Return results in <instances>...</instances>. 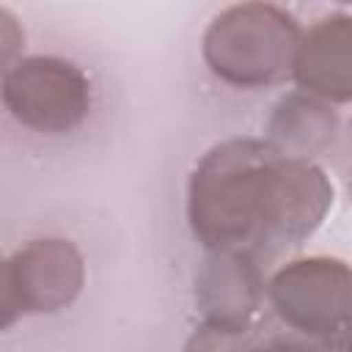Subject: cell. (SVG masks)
Here are the masks:
<instances>
[{"mask_svg": "<svg viewBox=\"0 0 352 352\" xmlns=\"http://www.w3.org/2000/svg\"><path fill=\"white\" fill-rule=\"evenodd\" d=\"M333 206L327 173L280 154L267 138L212 146L187 182V220L209 253H242L261 267L302 245Z\"/></svg>", "mask_w": 352, "mask_h": 352, "instance_id": "6da1fadb", "label": "cell"}, {"mask_svg": "<svg viewBox=\"0 0 352 352\" xmlns=\"http://www.w3.org/2000/svg\"><path fill=\"white\" fill-rule=\"evenodd\" d=\"M300 25L270 0L223 8L204 30L201 52L214 77L234 88H264L292 72Z\"/></svg>", "mask_w": 352, "mask_h": 352, "instance_id": "7a4b0ae2", "label": "cell"}, {"mask_svg": "<svg viewBox=\"0 0 352 352\" xmlns=\"http://www.w3.org/2000/svg\"><path fill=\"white\" fill-rule=\"evenodd\" d=\"M264 294L292 333L324 346L346 344L352 275L341 258H294L270 278Z\"/></svg>", "mask_w": 352, "mask_h": 352, "instance_id": "3957f363", "label": "cell"}, {"mask_svg": "<svg viewBox=\"0 0 352 352\" xmlns=\"http://www.w3.org/2000/svg\"><path fill=\"white\" fill-rule=\"evenodd\" d=\"M6 110L28 129L60 135L82 124L91 107L88 77L66 58L30 55L19 58L0 85Z\"/></svg>", "mask_w": 352, "mask_h": 352, "instance_id": "277c9868", "label": "cell"}, {"mask_svg": "<svg viewBox=\"0 0 352 352\" xmlns=\"http://www.w3.org/2000/svg\"><path fill=\"white\" fill-rule=\"evenodd\" d=\"M261 300L264 272L258 261L242 253H209L195 278V302L204 316L201 330L212 336L204 344L223 346L226 338L245 336Z\"/></svg>", "mask_w": 352, "mask_h": 352, "instance_id": "5b68a950", "label": "cell"}, {"mask_svg": "<svg viewBox=\"0 0 352 352\" xmlns=\"http://www.w3.org/2000/svg\"><path fill=\"white\" fill-rule=\"evenodd\" d=\"M11 283L22 314H55L72 305L85 283V261L74 242L41 236L8 258Z\"/></svg>", "mask_w": 352, "mask_h": 352, "instance_id": "8992f818", "label": "cell"}, {"mask_svg": "<svg viewBox=\"0 0 352 352\" xmlns=\"http://www.w3.org/2000/svg\"><path fill=\"white\" fill-rule=\"evenodd\" d=\"M292 74L300 91L330 104L352 99V25L346 14L324 16L308 33H300Z\"/></svg>", "mask_w": 352, "mask_h": 352, "instance_id": "52a82bcc", "label": "cell"}, {"mask_svg": "<svg viewBox=\"0 0 352 352\" xmlns=\"http://www.w3.org/2000/svg\"><path fill=\"white\" fill-rule=\"evenodd\" d=\"M336 129H338V118L330 102L311 96L305 91H292L275 104L267 140L280 154L314 160L333 143Z\"/></svg>", "mask_w": 352, "mask_h": 352, "instance_id": "ba28073f", "label": "cell"}, {"mask_svg": "<svg viewBox=\"0 0 352 352\" xmlns=\"http://www.w3.org/2000/svg\"><path fill=\"white\" fill-rule=\"evenodd\" d=\"M22 47H25V30L19 19L0 6V77L19 60Z\"/></svg>", "mask_w": 352, "mask_h": 352, "instance_id": "9c48e42d", "label": "cell"}, {"mask_svg": "<svg viewBox=\"0 0 352 352\" xmlns=\"http://www.w3.org/2000/svg\"><path fill=\"white\" fill-rule=\"evenodd\" d=\"M22 316L14 283H11V272H8V258H0V330L11 327L16 319Z\"/></svg>", "mask_w": 352, "mask_h": 352, "instance_id": "30bf717a", "label": "cell"}, {"mask_svg": "<svg viewBox=\"0 0 352 352\" xmlns=\"http://www.w3.org/2000/svg\"><path fill=\"white\" fill-rule=\"evenodd\" d=\"M341 3H349V0H341Z\"/></svg>", "mask_w": 352, "mask_h": 352, "instance_id": "8fae6325", "label": "cell"}]
</instances>
